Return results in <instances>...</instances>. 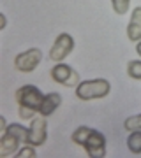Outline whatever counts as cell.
<instances>
[{
  "label": "cell",
  "instance_id": "obj_1",
  "mask_svg": "<svg viewBox=\"0 0 141 158\" xmlns=\"http://www.w3.org/2000/svg\"><path fill=\"white\" fill-rule=\"evenodd\" d=\"M73 141L76 144L85 148L92 158H102L106 156V137L99 130L90 127H78L73 132Z\"/></svg>",
  "mask_w": 141,
  "mask_h": 158
},
{
  "label": "cell",
  "instance_id": "obj_2",
  "mask_svg": "<svg viewBox=\"0 0 141 158\" xmlns=\"http://www.w3.org/2000/svg\"><path fill=\"white\" fill-rule=\"evenodd\" d=\"M44 95L41 93V90L37 86L27 85L21 86L16 91V102L20 106V118L21 119H32L35 113L41 111Z\"/></svg>",
  "mask_w": 141,
  "mask_h": 158
},
{
  "label": "cell",
  "instance_id": "obj_3",
  "mask_svg": "<svg viewBox=\"0 0 141 158\" xmlns=\"http://www.w3.org/2000/svg\"><path fill=\"white\" fill-rule=\"evenodd\" d=\"M28 130L18 123L9 125L0 137V156H11L12 153L18 151L21 142L27 144Z\"/></svg>",
  "mask_w": 141,
  "mask_h": 158
},
{
  "label": "cell",
  "instance_id": "obj_4",
  "mask_svg": "<svg viewBox=\"0 0 141 158\" xmlns=\"http://www.w3.org/2000/svg\"><path fill=\"white\" fill-rule=\"evenodd\" d=\"M111 90V85L106 79H88L81 81L76 86V97L81 100H94V98H102Z\"/></svg>",
  "mask_w": 141,
  "mask_h": 158
},
{
  "label": "cell",
  "instance_id": "obj_5",
  "mask_svg": "<svg viewBox=\"0 0 141 158\" xmlns=\"http://www.w3.org/2000/svg\"><path fill=\"white\" fill-rule=\"evenodd\" d=\"M41 60H42V51L37 49V48H32V49H27L23 53H20L14 58V67L20 72H32L41 63Z\"/></svg>",
  "mask_w": 141,
  "mask_h": 158
},
{
  "label": "cell",
  "instance_id": "obj_6",
  "mask_svg": "<svg viewBox=\"0 0 141 158\" xmlns=\"http://www.w3.org/2000/svg\"><path fill=\"white\" fill-rule=\"evenodd\" d=\"M51 77H53V81L60 83L62 86H78L79 85L78 72L71 65H65V63H56L55 67L51 69Z\"/></svg>",
  "mask_w": 141,
  "mask_h": 158
},
{
  "label": "cell",
  "instance_id": "obj_7",
  "mask_svg": "<svg viewBox=\"0 0 141 158\" xmlns=\"http://www.w3.org/2000/svg\"><path fill=\"white\" fill-rule=\"evenodd\" d=\"M74 49V39L69 34H60L55 39V44L51 46L50 58L53 62H62L64 58H67V55Z\"/></svg>",
  "mask_w": 141,
  "mask_h": 158
},
{
  "label": "cell",
  "instance_id": "obj_8",
  "mask_svg": "<svg viewBox=\"0 0 141 158\" xmlns=\"http://www.w3.org/2000/svg\"><path fill=\"white\" fill-rule=\"evenodd\" d=\"M46 116L41 114L39 118H32V123H30V128H28V139L27 144H32V146H42L46 142Z\"/></svg>",
  "mask_w": 141,
  "mask_h": 158
},
{
  "label": "cell",
  "instance_id": "obj_9",
  "mask_svg": "<svg viewBox=\"0 0 141 158\" xmlns=\"http://www.w3.org/2000/svg\"><path fill=\"white\" fill-rule=\"evenodd\" d=\"M127 37L132 42H139L141 40V7H136L132 11L129 27H127Z\"/></svg>",
  "mask_w": 141,
  "mask_h": 158
},
{
  "label": "cell",
  "instance_id": "obj_10",
  "mask_svg": "<svg viewBox=\"0 0 141 158\" xmlns=\"http://www.w3.org/2000/svg\"><path fill=\"white\" fill-rule=\"evenodd\" d=\"M62 104V97H60V93H48V95H44V100H42V106H41V111L39 114H42V116H50V114H53L56 111V107Z\"/></svg>",
  "mask_w": 141,
  "mask_h": 158
},
{
  "label": "cell",
  "instance_id": "obj_11",
  "mask_svg": "<svg viewBox=\"0 0 141 158\" xmlns=\"http://www.w3.org/2000/svg\"><path fill=\"white\" fill-rule=\"evenodd\" d=\"M127 148L132 153H141V130H132V134L127 137Z\"/></svg>",
  "mask_w": 141,
  "mask_h": 158
},
{
  "label": "cell",
  "instance_id": "obj_12",
  "mask_svg": "<svg viewBox=\"0 0 141 158\" xmlns=\"http://www.w3.org/2000/svg\"><path fill=\"white\" fill-rule=\"evenodd\" d=\"M127 74L132 79H141V62L139 60L129 62V65H127Z\"/></svg>",
  "mask_w": 141,
  "mask_h": 158
},
{
  "label": "cell",
  "instance_id": "obj_13",
  "mask_svg": "<svg viewBox=\"0 0 141 158\" xmlns=\"http://www.w3.org/2000/svg\"><path fill=\"white\" fill-rule=\"evenodd\" d=\"M111 6H113V11L117 14H127L130 0H111Z\"/></svg>",
  "mask_w": 141,
  "mask_h": 158
},
{
  "label": "cell",
  "instance_id": "obj_14",
  "mask_svg": "<svg viewBox=\"0 0 141 158\" xmlns=\"http://www.w3.org/2000/svg\"><path fill=\"white\" fill-rule=\"evenodd\" d=\"M125 130H141V114H136V116H130L124 121Z\"/></svg>",
  "mask_w": 141,
  "mask_h": 158
},
{
  "label": "cell",
  "instance_id": "obj_15",
  "mask_svg": "<svg viewBox=\"0 0 141 158\" xmlns=\"http://www.w3.org/2000/svg\"><path fill=\"white\" fill-rule=\"evenodd\" d=\"M34 148L35 146H32V144H27V146L21 148V149H20L14 156H16V158H27V156L28 158H35V156H37V153H35Z\"/></svg>",
  "mask_w": 141,
  "mask_h": 158
},
{
  "label": "cell",
  "instance_id": "obj_16",
  "mask_svg": "<svg viewBox=\"0 0 141 158\" xmlns=\"http://www.w3.org/2000/svg\"><path fill=\"white\" fill-rule=\"evenodd\" d=\"M0 19H2V25H0V30H2V28H6V23H7L6 14H0Z\"/></svg>",
  "mask_w": 141,
  "mask_h": 158
},
{
  "label": "cell",
  "instance_id": "obj_17",
  "mask_svg": "<svg viewBox=\"0 0 141 158\" xmlns=\"http://www.w3.org/2000/svg\"><path fill=\"white\" fill-rule=\"evenodd\" d=\"M136 53H138V55L141 56V40L138 42V44H136Z\"/></svg>",
  "mask_w": 141,
  "mask_h": 158
},
{
  "label": "cell",
  "instance_id": "obj_18",
  "mask_svg": "<svg viewBox=\"0 0 141 158\" xmlns=\"http://www.w3.org/2000/svg\"><path fill=\"white\" fill-rule=\"evenodd\" d=\"M0 125H2V127H0L2 130H6V128H7V127H6V118H0Z\"/></svg>",
  "mask_w": 141,
  "mask_h": 158
}]
</instances>
